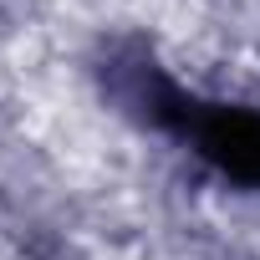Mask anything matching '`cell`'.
Instances as JSON below:
<instances>
[{
    "mask_svg": "<svg viewBox=\"0 0 260 260\" xmlns=\"http://www.w3.org/2000/svg\"><path fill=\"white\" fill-rule=\"evenodd\" d=\"M164 117L230 179L260 184V117L224 102H194V97H164Z\"/></svg>",
    "mask_w": 260,
    "mask_h": 260,
    "instance_id": "obj_1",
    "label": "cell"
}]
</instances>
